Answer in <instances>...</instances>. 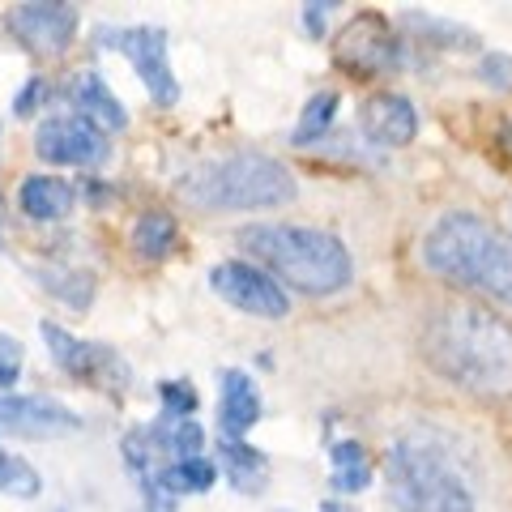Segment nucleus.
Here are the masks:
<instances>
[{
    "instance_id": "f257e3e1",
    "label": "nucleus",
    "mask_w": 512,
    "mask_h": 512,
    "mask_svg": "<svg viewBox=\"0 0 512 512\" xmlns=\"http://www.w3.org/2000/svg\"><path fill=\"white\" fill-rule=\"evenodd\" d=\"M423 359L448 384L478 397H512V320L483 303L453 299L431 312Z\"/></svg>"
},
{
    "instance_id": "f03ea898",
    "label": "nucleus",
    "mask_w": 512,
    "mask_h": 512,
    "mask_svg": "<svg viewBox=\"0 0 512 512\" xmlns=\"http://www.w3.org/2000/svg\"><path fill=\"white\" fill-rule=\"evenodd\" d=\"M423 269L448 286L512 303V239L478 214H444L423 235Z\"/></svg>"
},
{
    "instance_id": "7ed1b4c3",
    "label": "nucleus",
    "mask_w": 512,
    "mask_h": 512,
    "mask_svg": "<svg viewBox=\"0 0 512 512\" xmlns=\"http://www.w3.org/2000/svg\"><path fill=\"white\" fill-rule=\"evenodd\" d=\"M239 248L256 256L265 274L299 295H338L355 278L346 244L333 231L320 227H291V222H256L239 231Z\"/></svg>"
},
{
    "instance_id": "20e7f679",
    "label": "nucleus",
    "mask_w": 512,
    "mask_h": 512,
    "mask_svg": "<svg viewBox=\"0 0 512 512\" xmlns=\"http://www.w3.org/2000/svg\"><path fill=\"white\" fill-rule=\"evenodd\" d=\"M180 197L192 210H278L299 197V184L291 167L278 158L256 154V150H235L222 158H205V163L188 167L180 175Z\"/></svg>"
},
{
    "instance_id": "39448f33",
    "label": "nucleus",
    "mask_w": 512,
    "mask_h": 512,
    "mask_svg": "<svg viewBox=\"0 0 512 512\" xmlns=\"http://www.w3.org/2000/svg\"><path fill=\"white\" fill-rule=\"evenodd\" d=\"M384 478L397 512H478L470 478L461 474L448 444L431 431L397 440L384 457Z\"/></svg>"
},
{
    "instance_id": "423d86ee",
    "label": "nucleus",
    "mask_w": 512,
    "mask_h": 512,
    "mask_svg": "<svg viewBox=\"0 0 512 512\" xmlns=\"http://www.w3.org/2000/svg\"><path fill=\"white\" fill-rule=\"evenodd\" d=\"M333 64L359 82H376V77L402 69V47H397L393 22L376 9H359L333 39Z\"/></svg>"
},
{
    "instance_id": "0eeeda50",
    "label": "nucleus",
    "mask_w": 512,
    "mask_h": 512,
    "mask_svg": "<svg viewBox=\"0 0 512 512\" xmlns=\"http://www.w3.org/2000/svg\"><path fill=\"white\" fill-rule=\"evenodd\" d=\"M94 39L133 64V73L141 77V86H146L154 107H175L180 103V77H175V69H171L167 30L163 26H103Z\"/></svg>"
},
{
    "instance_id": "6e6552de",
    "label": "nucleus",
    "mask_w": 512,
    "mask_h": 512,
    "mask_svg": "<svg viewBox=\"0 0 512 512\" xmlns=\"http://www.w3.org/2000/svg\"><path fill=\"white\" fill-rule=\"evenodd\" d=\"M39 338L52 350V363L77 384H90V389H99L107 397H120L128 389V380H133L128 363L120 359V350H111L103 342H82L64 325H52V320L39 325Z\"/></svg>"
},
{
    "instance_id": "1a4fd4ad",
    "label": "nucleus",
    "mask_w": 512,
    "mask_h": 512,
    "mask_svg": "<svg viewBox=\"0 0 512 512\" xmlns=\"http://www.w3.org/2000/svg\"><path fill=\"white\" fill-rule=\"evenodd\" d=\"M5 26L30 56H64L77 39L82 13L64 0H26L5 13Z\"/></svg>"
},
{
    "instance_id": "9d476101",
    "label": "nucleus",
    "mask_w": 512,
    "mask_h": 512,
    "mask_svg": "<svg viewBox=\"0 0 512 512\" xmlns=\"http://www.w3.org/2000/svg\"><path fill=\"white\" fill-rule=\"evenodd\" d=\"M210 286L218 299H227L231 308L248 312V316H265V320H278L291 312V295H286V286L265 274L261 265L252 261H222L210 269Z\"/></svg>"
},
{
    "instance_id": "9b49d317",
    "label": "nucleus",
    "mask_w": 512,
    "mask_h": 512,
    "mask_svg": "<svg viewBox=\"0 0 512 512\" xmlns=\"http://www.w3.org/2000/svg\"><path fill=\"white\" fill-rule=\"evenodd\" d=\"M35 154L52 167H103L111 141L99 124L82 116H52L35 128Z\"/></svg>"
},
{
    "instance_id": "f8f14e48",
    "label": "nucleus",
    "mask_w": 512,
    "mask_h": 512,
    "mask_svg": "<svg viewBox=\"0 0 512 512\" xmlns=\"http://www.w3.org/2000/svg\"><path fill=\"white\" fill-rule=\"evenodd\" d=\"M82 427V414L52 402L39 393H0V431H18L30 440H52V436H73Z\"/></svg>"
},
{
    "instance_id": "ddd939ff",
    "label": "nucleus",
    "mask_w": 512,
    "mask_h": 512,
    "mask_svg": "<svg viewBox=\"0 0 512 512\" xmlns=\"http://www.w3.org/2000/svg\"><path fill=\"white\" fill-rule=\"evenodd\" d=\"M359 128L367 141H376L384 150H402L419 137V111L406 94L397 90H376L367 94L363 107H359Z\"/></svg>"
},
{
    "instance_id": "4468645a",
    "label": "nucleus",
    "mask_w": 512,
    "mask_h": 512,
    "mask_svg": "<svg viewBox=\"0 0 512 512\" xmlns=\"http://www.w3.org/2000/svg\"><path fill=\"white\" fill-rule=\"evenodd\" d=\"M218 427L227 440H244V431L256 427L261 419V389H256V380L248 372H239V367H227V372L218 376Z\"/></svg>"
},
{
    "instance_id": "2eb2a0df",
    "label": "nucleus",
    "mask_w": 512,
    "mask_h": 512,
    "mask_svg": "<svg viewBox=\"0 0 512 512\" xmlns=\"http://www.w3.org/2000/svg\"><path fill=\"white\" fill-rule=\"evenodd\" d=\"M64 99H69L77 107V116L90 120V124H99L103 133H124L128 128V111L124 103L111 94V86L103 82L99 73H77L69 86H64Z\"/></svg>"
},
{
    "instance_id": "dca6fc26",
    "label": "nucleus",
    "mask_w": 512,
    "mask_h": 512,
    "mask_svg": "<svg viewBox=\"0 0 512 512\" xmlns=\"http://www.w3.org/2000/svg\"><path fill=\"white\" fill-rule=\"evenodd\" d=\"M18 205H22V214L35 222H60L73 214L77 192L69 180H60V175H26L18 188Z\"/></svg>"
},
{
    "instance_id": "f3484780",
    "label": "nucleus",
    "mask_w": 512,
    "mask_h": 512,
    "mask_svg": "<svg viewBox=\"0 0 512 512\" xmlns=\"http://www.w3.org/2000/svg\"><path fill=\"white\" fill-rule=\"evenodd\" d=\"M218 474L239 491V495H261L265 483H269V457L261 448H252L244 440H218Z\"/></svg>"
},
{
    "instance_id": "a211bd4d",
    "label": "nucleus",
    "mask_w": 512,
    "mask_h": 512,
    "mask_svg": "<svg viewBox=\"0 0 512 512\" xmlns=\"http://www.w3.org/2000/svg\"><path fill=\"white\" fill-rule=\"evenodd\" d=\"M180 244V222L167 210H146L133 222V252L141 261H167Z\"/></svg>"
},
{
    "instance_id": "6ab92c4d",
    "label": "nucleus",
    "mask_w": 512,
    "mask_h": 512,
    "mask_svg": "<svg viewBox=\"0 0 512 512\" xmlns=\"http://www.w3.org/2000/svg\"><path fill=\"white\" fill-rule=\"evenodd\" d=\"M154 483L163 487L167 495H205V491H214L218 483V466L214 461H205V457H188V461H167V466H158L154 474Z\"/></svg>"
},
{
    "instance_id": "aec40b11",
    "label": "nucleus",
    "mask_w": 512,
    "mask_h": 512,
    "mask_svg": "<svg viewBox=\"0 0 512 512\" xmlns=\"http://www.w3.org/2000/svg\"><path fill=\"white\" fill-rule=\"evenodd\" d=\"M338 103H342L338 90H316L312 99L303 103L299 124L291 128V146H316V141H325L333 120H338Z\"/></svg>"
},
{
    "instance_id": "412c9836",
    "label": "nucleus",
    "mask_w": 512,
    "mask_h": 512,
    "mask_svg": "<svg viewBox=\"0 0 512 512\" xmlns=\"http://www.w3.org/2000/svg\"><path fill=\"white\" fill-rule=\"evenodd\" d=\"M35 278L47 295L69 303L73 312H86L94 303V274H86V269H60L56 265V269H35Z\"/></svg>"
},
{
    "instance_id": "4be33fe9",
    "label": "nucleus",
    "mask_w": 512,
    "mask_h": 512,
    "mask_svg": "<svg viewBox=\"0 0 512 512\" xmlns=\"http://www.w3.org/2000/svg\"><path fill=\"white\" fill-rule=\"evenodd\" d=\"M406 26L419 35L427 47H478V35L448 18H436V13H406Z\"/></svg>"
},
{
    "instance_id": "5701e85b",
    "label": "nucleus",
    "mask_w": 512,
    "mask_h": 512,
    "mask_svg": "<svg viewBox=\"0 0 512 512\" xmlns=\"http://www.w3.org/2000/svg\"><path fill=\"white\" fill-rule=\"evenodd\" d=\"M0 495H13V500H35L43 495V478L18 453H0Z\"/></svg>"
},
{
    "instance_id": "b1692460",
    "label": "nucleus",
    "mask_w": 512,
    "mask_h": 512,
    "mask_svg": "<svg viewBox=\"0 0 512 512\" xmlns=\"http://www.w3.org/2000/svg\"><path fill=\"white\" fill-rule=\"evenodd\" d=\"M158 397H163V419H192L197 410V389L188 380H163Z\"/></svg>"
},
{
    "instance_id": "393cba45",
    "label": "nucleus",
    "mask_w": 512,
    "mask_h": 512,
    "mask_svg": "<svg viewBox=\"0 0 512 512\" xmlns=\"http://www.w3.org/2000/svg\"><path fill=\"white\" fill-rule=\"evenodd\" d=\"M478 77H483L491 90H512V56L487 52L483 60H478Z\"/></svg>"
},
{
    "instance_id": "a878e982",
    "label": "nucleus",
    "mask_w": 512,
    "mask_h": 512,
    "mask_svg": "<svg viewBox=\"0 0 512 512\" xmlns=\"http://www.w3.org/2000/svg\"><path fill=\"white\" fill-rule=\"evenodd\" d=\"M22 376V346L0 333V389H13Z\"/></svg>"
},
{
    "instance_id": "bb28decb",
    "label": "nucleus",
    "mask_w": 512,
    "mask_h": 512,
    "mask_svg": "<svg viewBox=\"0 0 512 512\" xmlns=\"http://www.w3.org/2000/svg\"><path fill=\"white\" fill-rule=\"evenodd\" d=\"M43 99H47V82H43V77H30V82L22 86V94L13 99V116H18V120H30V116L39 111Z\"/></svg>"
},
{
    "instance_id": "cd10ccee",
    "label": "nucleus",
    "mask_w": 512,
    "mask_h": 512,
    "mask_svg": "<svg viewBox=\"0 0 512 512\" xmlns=\"http://www.w3.org/2000/svg\"><path fill=\"white\" fill-rule=\"evenodd\" d=\"M333 9H338L333 0H325V5H320V0H316V5H303V30H308L312 39H320V35H325V22H329Z\"/></svg>"
},
{
    "instance_id": "c85d7f7f",
    "label": "nucleus",
    "mask_w": 512,
    "mask_h": 512,
    "mask_svg": "<svg viewBox=\"0 0 512 512\" xmlns=\"http://www.w3.org/2000/svg\"><path fill=\"white\" fill-rule=\"evenodd\" d=\"M320 512H355V508L342 504V500H325V504H320Z\"/></svg>"
}]
</instances>
